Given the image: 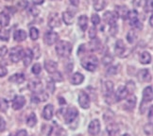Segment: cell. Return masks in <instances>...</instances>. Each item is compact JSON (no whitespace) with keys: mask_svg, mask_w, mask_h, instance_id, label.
I'll list each match as a JSON object with an SVG mask.
<instances>
[{"mask_svg":"<svg viewBox=\"0 0 153 136\" xmlns=\"http://www.w3.org/2000/svg\"><path fill=\"white\" fill-rule=\"evenodd\" d=\"M80 63L82 67L87 71H90V72H94L98 67V60L95 55H88L82 58Z\"/></svg>","mask_w":153,"mask_h":136,"instance_id":"obj_1","label":"cell"},{"mask_svg":"<svg viewBox=\"0 0 153 136\" xmlns=\"http://www.w3.org/2000/svg\"><path fill=\"white\" fill-rule=\"evenodd\" d=\"M56 52L60 57H69L72 53V44L68 41H60L56 45Z\"/></svg>","mask_w":153,"mask_h":136,"instance_id":"obj_2","label":"cell"},{"mask_svg":"<svg viewBox=\"0 0 153 136\" xmlns=\"http://www.w3.org/2000/svg\"><path fill=\"white\" fill-rule=\"evenodd\" d=\"M23 53H24V49L21 46H15L13 48L10 50V59L13 62H18L22 57Z\"/></svg>","mask_w":153,"mask_h":136,"instance_id":"obj_3","label":"cell"},{"mask_svg":"<svg viewBox=\"0 0 153 136\" xmlns=\"http://www.w3.org/2000/svg\"><path fill=\"white\" fill-rule=\"evenodd\" d=\"M59 39V34L55 31H48L45 32V36H44V42L48 45H52L58 42Z\"/></svg>","mask_w":153,"mask_h":136,"instance_id":"obj_4","label":"cell"},{"mask_svg":"<svg viewBox=\"0 0 153 136\" xmlns=\"http://www.w3.org/2000/svg\"><path fill=\"white\" fill-rule=\"evenodd\" d=\"M78 115H79V111L75 107L69 108L65 111V114H64V121H65V123H67V124H70L78 117Z\"/></svg>","mask_w":153,"mask_h":136,"instance_id":"obj_5","label":"cell"},{"mask_svg":"<svg viewBox=\"0 0 153 136\" xmlns=\"http://www.w3.org/2000/svg\"><path fill=\"white\" fill-rule=\"evenodd\" d=\"M103 19L111 27H113L116 26V21L118 19V16L115 13V11H106L103 15Z\"/></svg>","mask_w":153,"mask_h":136,"instance_id":"obj_6","label":"cell"},{"mask_svg":"<svg viewBox=\"0 0 153 136\" xmlns=\"http://www.w3.org/2000/svg\"><path fill=\"white\" fill-rule=\"evenodd\" d=\"M103 89H104V96L106 101L109 103V99L113 97L114 94V83L111 81H106L104 85H103Z\"/></svg>","mask_w":153,"mask_h":136,"instance_id":"obj_7","label":"cell"},{"mask_svg":"<svg viewBox=\"0 0 153 136\" xmlns=\"http://www.w3.org/2000/svg\"><path fill=\"white\" fill-rule=\"evenodd\" d=\"M79 104L82 109H89L90 107V97L84 91H81L79 94Z\"/></svg>","mask_w":153,"mask_h":136,"instance_id":"obj_8","label":"cell"},{"mask_svg":"<svg viewBox=\"0 0 153 136\" xmlns=\"http://www.w3.org/2000/svg\"><path fill=\"white\" fill-rule=\"evenodd\" d=\"M99 132H100V122L98 119L92 120L88 126V132L93 136H96L99 133Z\"/></svg>","mask_w":153,"mask_h":136,"instance_id":"obj_9","label":"cell"},{"mask_svg":"<svg viewBox=\"0 0 153 136\" xmlns=\"http://www.w3.org/2000/svg\"><path fill=\"white\" fill-rule=\"evenodd\" d=\"M128 96V88L126 86H119L118 89H117L116 92H115V96H114L115 100H114V101L119 102V101H121V100L127 98Z\"/></svg>","mask_w":153,"mask_h":136,"instance_id":"obj_10","label":"cell"},{"mask_svg":"<svg viewBox=\"0 0 153 136\" xmlns=\"http://www.w3.org/2000/svg\"><path fill=\"white\" fill-rule=\"evenodd\" d=\"M26 104V98L23 96H16L13 100V103H11V106H13V109L15 111L21 110Z\"/></svg>","mask_w":153,"mask_h":136,"instance_id":"obj_11","label":"cell"},{"mask_svg":"<svg viewBox=\"0 0 153 136\" xmlns=\"http://www.w3.org/2000/svg\"><path fill=\"white\" fill-rule=\"evenodd\" d=\"M28 89L30 90L31 92L37 94L44 91L43 90V84L41 82L40 80H33L28 83Z\"/></svg>","mask_w":153,"mask_h":136,"instance_id":"obj_12","label":"cell"},{"mask_svg":"<svg viewBox=\"0 0 153 136\" xmlns=\"http://www.w3.org/2000/svg\"><path fill=\"white\" fill-rule=\"evenodd\" d=\"M61 18L59 17V14L54 13H51L48 17V26L52 28H55V27H59L61 26Z\"/></svg>","mask_w":153,"mask_h":136,"instance_id":"obj_13","label":"cell"},{"mask_svg":"<svg viewBox=\"0 0 153 136\" xmlns=\"http://www.w3.org/2000/svg\"><path fill=\"white\" fill-rule=\"evenodd\" d=\"M126 51V45L124 44L122 40H117L115 45H114V52L117 56H120L123 57V54L125 53Z\"/></svg>","mask_w":153,"mask_h":136,"instance_id":"obj_14","label":"cell"},{"mask_svg":"<svg viewBox=\"0 0 153 136\" xmlns=\"http://www.w3.org/2000/svg\"><path fill=\"white\" fill-rule=\"evenodd\" d=\"M23 63L26 67H27L29 64L32 62V58H33V53L31 51V49L27 48L26 50H24V53H23Z\"/></svg>","mask_w":153,"mask_h":136,"instance_id":"obj_15","label":"cell"},{"mask_svg":"<svg viewBox=\"0 0 153 136\" xmlns=\"http://www.w3.org/2000/svg\"><path fill=\"white\" fill-rule=\"evenodd\" d=\"M53 114H54V107L52 104H48L45 106L44 111H43V117L45 120H50L52 119Z\"/></svg>","mask_w":153,"mask_h":136,"instance_id":"obj_16","label":"cell"},{"mask_svg":"<svg viewBox=\"0 0 153 136\" xmlns=\"http://www.w3.org/2000/svg\"><path fill=\"white\" fill-rule=\"evenodd\" d=\"M45 69L48 71L49 74H53L57 72L58 69V63L52 60H46L45 62Z\"/></svg>","mask_w":153,"mask_h":136,"instance_id":"obj_17","label":"cell"},{"mask_svg":"<svg viewBox=\"0 0 153 136\" xmlns=\"http://www.w3.org/2000/svg\"><path fill=\"white\" fill-rule=\"evenodd\" d=\"M48 98V94H46L45 92L42 91V92H40V93H37V94H35L32 96L31 97V101L32 102H44V101H46Z\"/></svg>","mask_w":153,"mask_h":136,"instance_id":"obj_18","label":"cell"},{"mask_svg":"<svg viewBox=\"0 0 153 136\" xmlns=\"http://www.w3.org/2000/svg\"><path fill=\"white\" fill-rule=\"evenodd\" d=\"M100 47H101V42H100V40L97 39V37L95 39H92L89 45H88V48L92 52L98 51Z\"/></svg>","mask_w":153,"mask_h":136,"instance_id":"obj_19","label":"cell"},{"mask_svg":"<svg viewBox=\"0 0 153 136\" xmlns=\"http://www.w3.org/2000/svg\"><path fill=\"white\" fill-rule=\"evenodd\" d=\"M138 80L142 82H146V81H149L151 80V77L149 74V71L148 69H142L140 70L138 72Z\"/></svg>","mask_w":153,"mask_h":136,"instance_id":"obj_20","label":"cell"},{"mask_svg":"<svg viewBox=\"0 0 153 136\" xmlns=\"http://www.w3.org/2000/svg\"><path fill=\"white\" fill-rule=\"evenodd\" d=\"M84 80V76L82 75L81 73H75L71 76V78H70V82L73 84V85H79V84H81L82 82Z\"/></svg>","mask_w":153,"mask_h":136,"instance_id":"obj_21","label":"cell"},{"mask_svg":"<svg viewBox=\"0 0 153 136\" xmlns=\"http://www.w3.org/2000/svg\"><path fill=\"white\" fill-rule=\"evenodd\" d=\"M136 102H137V99H136V97L135 96H131L128 97L127 99H126V102L124 104L125 106V109L128 110V111H131L135 108V105H136Z\"/></svg>","mask_w":153,"mask_h":136,"instance_id":"obj_22","label":"cell"},{"mask_svg":"<svg viewBox=\"0 0 153 136\" xmlns=\"http://www.w3.org/2000/svg\"><path fill=\"white\" fill-rule=\"evenodd\" d=\"M128 10L127 9V7L125 6H116L115 7V13L117 14V16L121 17L122 19H127L128 17Z\"/></svg>","mask_w":153,"mask_h":136,"instance_id":"obj_23","label":"cell"},{"mask_svg":"<svg viewBox=\"0 0 153 136\" xmlns=\"http://www.w3.org/2000/svg\"><path fill=\"white\" fill-rule=\"evenodd\" d=\"M153 98V92H152V87L148 86L146 87L143 91V101L145 102H151Z\"/></svg>","mask_w":153,"mask_h":136,"instance_id":"obj_24","label":"cell"},{"mask_svg":"<svg viewBox=\"0 0 153 136\" xmlns=\"http://www.w3.org/2000/svg\"><path fill=\"white\" fill-rule=\"evenodd\" d=\"M26 80V77L24 74H14L11 77H10V79H9V81L10 82H13V83H16V84H20V83H23V82L25 81Z\"/></svg>","mask_w":153,"mask_h":136,"instance_id":"obj_25","label":"cell"},{"mask_svg":"<svg viewBox=\"0 0 153 136\" xmlns=\"http://www.w3.org/2000/svg\"><path fill=\"white\" fill-rule=\"evenodd\" d=\"M10 17L8 13H6V11L0 13V26L2 27H8L10 25Z\"/></svg>","mask_w":153,"mask_h":136,"instance_id":"obj_26","label":"cell"},{"mask_svg":"<svg viewBox=\"0 0 153 136\" xmlns=\"http://www.w3.org/2000/svg\"><path fill=\"white\" fill-rule=\"evenodd\" d=\"M13 38L16 42H23V41H25L27 38V33L25 30H23V29H17L13 34Z\"/></svg>","mask_w":153,"mask_h":136,"instance_id":"obj_27","label":"cell"},{"mask_svg":"<svg viewBox=\"0 0 153 136\" xmlns=\"http://www.w3.org/2000/svg\"><path fill=\"white\" fill-rule=\"evenodd\" d=\"M62 20L64 23L66 24V25H68V26L72 25L73 21H74V13H70L69 10L63 11L62 13Z\"/></svg>","mask_w":153,"mask_h":136,"instance_id":"obj_28","label":"cell"},{"mask_svg":"<svg viewBox=\"0 0 153 136\" xmlns=\"http://www.w3.org/2000/svg\"><path fill=\"white\" fill-rule=\"evenodd\" d=\"M107 132L109 136H116V134L119 132V127L115 123H110L107 126Z\"/></svg>","mask_w":153,"mask_h":136,"instance_id":"obj_29","label":"cell"},{"mask_svg":"<svg viewBox=\"0 0 153 136\" xmlns=\"http://www.w3.org/2000/svg\"><path fill=\"white\" fill-rule=\"evenodd\" d=\"M79 27L82 31H85L88 27V17L86 15H80L79 17Z\"/></svg>","mask_w":153,"mask_h":136,"instance_id":"obj_30","label":"cell"},{"mask_svg":"<svg viewBox=\"0 0 153 136\" xmlns=\"http://www.w3.org/2000/svg\"><path fill=\"white\" fill-rule=\"evenodd\" d=\"M140 62L143 64H149L151 62V55L148 51L143 52L140 56Z\"/></svg>","mask_w":153,"mask_h":136,"instance_id":"obj_31","label":"cell"},{"mask_svg":"<svg viewBox=\"0 0 153 136\" xmlns=\"http://www.w3.org/2000/svg\"><path fill=\"white\" fill-rule=\"evenodd\" d=\"M62 128L59 127L58 125H55L51 127L50 131H49V133H48V136H60L61 133H62Z\"/></svg>","mask_w":153,"mask_h":136,"instance_id":"obj_32","label":"cell"},{"mask_svg":"<svg viewBox=\"0 0 153 136\" xmlns=\"http://www.w3.org/2000/svg\"><path fill=\"white\" fill-rule=\"evenodd\" d=\"M137 39V32L131 29L127 33V41L129 44H133L135 42V40Z\"/></svg>","mask_w":153,"mask_h":136,"instance_id":"obj_33","label":"cell"},{"mask_svg":"<svg viewBox=\"0 0 153 136\" xmlns=\"http://www.w3.org/2000/svg\"><path fill=\"white\" fill-rule=\"evenodd\" d=\"M36 123H37V117L36 115H35V114H29V116L27 118V125L28 127H34L35 125H36Z\"/></svg>","mask_w":153,"mask_h":136,"instance_id":"obj_34","label":"cell"},{"mask_svg":"<svg viewBox=\"0 0 153 136\" xmlns=\"http://www.w3.org/2000/svg\"><path fill=\"white\" fill-rule=\"evenodd\" d=\"M10 30L6 28H0V40L7 42L10 39Z\"/></svg>","mask_w":153,"mask_h":136,"instance_id":"obj_35","label":"cell"},{"mask_svg":"<svg viewBox=\"0 0 153 136\" xmlns=\"http://www.w3.org/2000/svg\"><path fill=\"white\" fill-rule=\"evenodd\" d=\"M9 109V102L5 98H0V111L6 113Z\"/></svg>","mask_w":153,"mask_h":136,"instance_id":"obj_36","label":"cell"},{"mask_svg":"<svg viewBox=\"0 0 153 136\" xmlns=\"http://www.w3.org/2000/svg\"><path fill=\"white\" fill-rule=\"evenodd\" d=\"M29 37L33 41L39 38V30L36 27H30V29H29Z\"/></svg>","mask_w":153,"mask_h":136,"instance_id":"obj_37","label":"cell"},{"mask_svg":"<svg viewBox=\"0 0 153 136\" xmlns=\"http://www.w3.org/2000/svg\"><path fill=\"white\" fill-rule=\"evenodd\" d=\"M114 61V58L113 56H111L110 54H105L102 58V63L104 65H109Z\"/></svg>","mask_w":153,"mask_h":136,"instance_id":"obj_38","label":"cell"},{"mask_svg":"<svg viewBox=\"0 0 153 136\" xmlns=\"http://www.w3.org/2000/svg\"><path fill=\"white\" fill-rule=\"evenodd\" d=\"M106 6V2L104 0H98V1L94 4V7H95V10H102Z\"/></svg>","mask_w":153,"mask_h":136,"instance_id":"obj_39","label":"cell"},{"mask_svg":"<svg viewBox=\"0 0 153 136\" xmlns=\"http://www.w3.org/2000/svg\"><path fill=\"white\" fill-rule=\"evenodd\" d=\"M41 71H42V66H41L40 63H35L31 68V72L34 75H39L41 73Z\"/></svg>","mask_w":153,"mask_h":136,"instance_id":"obj_40","label":"cell"},{"mask_svg":"<svg viewBox=\"0 0 153 136\" xmlns=\"http://www.w3.org/2000/svg\"><path fill=\"white\" fill-rule=\"evenodd\" d=\"M91 21H92L94 26H97V25H99V23H100V17H99V15H97V14L95 13V14L92 15Z\"/></svg>","mask_w":153,"mask_h":136,"instance_id":"obj_41","label":"cell"},{"mask_svg":"<svg viewBox=\"0 0 153 136\" xmlns=\"http://www.w3.org/2000/svg\"><path fill=\"white\" fill-rule=\"evenodd\" d=\"M48 89L51 94H53L55 91V83H54V80L52 79L48 80Z\"/></svg>","mask_w":153,"mask_h":136,"instance_id":"obj_42","label":"cell"},{"mask_svg":"<svg viewBox=\"0 0 153 136\" xmlns=\"http://www.w3.org/2000/svg\"><path fill=\"white\" fill-rule=\"evenodd\" d=\"M146 2V0H133L132 4L134 7L139 8V7H144Z\"/></svg>","mask_w":153,"mask_h":136,"instance_id":"obj_43","label":"cell"},{"mask_svg":"<svg viewBox=\"0 0 153 136\" xmlns=\"http://www.w3.org/2000/svg\"><path fill=\"white\" fill-rule=\"evenodd\" d=\"M97 28H96L95 26L90 27V30H89V32H88V34H89V37L91 38V40L92 39H95L97 37Z\"/></svg>","mask_w":153,"mask_h":136,"instance_id":"obj_44","label":"cell"},{"mask_svg":"<svg viewBox=\"0 0 153 136\" xmlns=\"http://www.w3.org/2000/svg\"><path fill=\"white\" fill-rule=\"evenodd\" d=\"M117 72H118V66H111L110 68H108L107 70V75H111V76H114L115 75Z\"/></svg>","mask_w":153,"mask_h":136,"instance_id":"obj_45","label":"cell"},{"mask_svg":"<svg viewBox=\"0 0 153 136\" xmlns=\"http://www.w3.org/2000/svg\"><path fill=\"white\" fill-rule=\"evenodd\" d=\"M54 81H62V76L60 72H55L53 73V76L51 78Z\"/></svg>","mask_w":153,"mask_h":136,"instance_id":"obj_46","label":"cell"},{"mask_svg":"<svg viewBox=\"0 0 153 136\" xmlns=\"http://www.w3.org/2000/svg\"><path fill=\"white\" fill-rule=\"evenodd\" d=\"M5 129H6V121L2 116H0V132H2Z\"/></svg>","mask_w":153,"mask_h":136,"instance_id":"obj_47","label":"cell"},{"mask_svg":"<svg viewBox=\"0 0 153 136\" xmlns=\"http://www.w3.org/2000/svg\"><path fill=\"white\" fill-rule=\"evenodd\" d=\"M146 11H152V0H149L145 4Z\"/></svg>","mask_w":153,"mask_h":136,"instance_id":"obj_48","label":"cell"},{"mask_svg":"<svg viewBox=\"0 0 153 136\" xmlns=\"http://www.w3.org/2000/svg\"><path fill=\"white\" fill-rule=\"evenodd\" d=\"M8 74V70L5 66H0V78H3Z\"/></svg>","mask_w":153,"mask_h":136,"instance_id":"obj_49","label":"cell"},{"mask_svg":"<svg viewBox=\"0 0 153 136\" xmlns=\"http://www.w3.org/2000/svg\"><path fill=\"white\" fill-rule=\"evenodd\" d=\"M8 53V48L5 45L0 47V57H4Z\"/></svg>","mask_w":153,"mask_h":136,"instance_id":"obj_50","label":"cell"},{"mask_svg":"<svg viewBox=\"0 0 153 136\" xmlns=\"http://www.w3.org/2000/svg\"><path fill=\"white\" fill-rule=\"evenodd\" d=\"M18 6L22 9H26L28 6V2L26 1V0H20V2L18 3Z\"/></svg>","mask_w":153,"mask_h":136,"instance_id":"obj_51","label":"cell"},{"mask_svg":"<svg viewBox=\"0 0 153 136\" xmlns=\"http://www.w3.org/2000/svg\"><path fill=\"white\" fill-rule=\"evenodd\" d=\"M29 11H30V13L33 16H37L39 14V10H37L36 8H34V7H32L30 10H29Z\"/></svg>","mask_w":153,"mask_h":136,"instance_id":"obj_52","label":"cell"},{"mask_svg":"<svg viewBox=\"0 0 153 136\" xmlns=\"http://www.w3.org/2000/svg\"><path fill=\"white\" fill-rule=\"evenodd\" d=\"M15 136H27V133L26 131H24V129H21V131L17 132Z\"/></svg>","mask_w":153,"mask_h":136,"instance_id":"obj_53","label":"cell"},{"mask_svg":"<svg viewBox=\"0 0 153 136\" xmlns=\"http://www.w3.org/2000/svg\"><path fill=\"white\" fill-rule=\"evenodd\" d=\"M85 50V45H80V46L79 47V50H78V55H80L82 53L84 52Z\"/></svg>","mask_w":153,"mask_h":136,"instance_id":"obj_54","label":"cell"},{"mask_svg":"<svg viewBox=\"0 0 153 136\" xmlns=\"http://www.w3.org/2000/svg\"><path fill=\"white\" fill-rule=\"evenodd\" d=\"M69 1L73 6H78L79 4V0H69Z\"/></svg>","mask_w":153,"mask_h":136,"instance_id":"obj_55","label":"cell"},{"mask_svg":"<svg viewBox=\"0 0 153 136\" xmlns=\"http://www.w3.org/2000/svg\"><path fill=\"white\" fill-rule=\"evenodd\" d=\"M33 2L36 5H42L45 2V0H33Z\"/></svg>","mask_w":153,"mask_h":136,"instance_id":"obj_56","label":"cell"},{"mask_svg":"<svg viewBox=\"0 0 153 136\" xmlns=\"http://www.w3.org/2000/svg\"><path fill=\"white\" fill-rule=\"evenodd\" d=\"M149 121H150V123H152V107L149 108Z\"/></svg>","mask_w":153,"mask_h":136,"instance_id":"obj_57","label":"cell"},{"mask_svg":"<svg viewBox=\"0 0 153 136\" xmlns=\"http://www.w3.org/2000/svg\"><path fill=\"white\" fill-rule=\"evenodd\" d=\"M149 25L152 27V16H150V17H149Z\"/></svg>","mask_w":153,"mask_h":136,"instance_id":"obj_58","label":"cell"},{"mask_svg":"<svg viewBox=\"0 0 153 136\" xmlns=\"http://www.w3.org/2000/svg\"><path fill=\"white\" fill-rule=\"evenodd\" d=\"M97 1H98V0H91V2H92L93 4H96Z\"/></svg>","mask_w":153,"mask_h":136,"instance_id":"obj_59","label":"cell"},{"mask_svg":"<svg viewBox=\"0 0 153 136\" xmlns=\"http://www.w3.org/2000/svg\"><path fill=\"white\" fill-rule=\"evenodd\" d=\"M122 136H131V135H129V134H123Z\"/></svg>","mask_w":153,"mask_h":136,"instance_id":"obj_60","label":"cell"},{"mask_svg":"<svg viewBox=\"0 0 153 136\" xmlns=\"http://www.w3.org/2000/svg\"><path fill=\"white\" fill-rule=\"evenodd\" d=\"M10 136H14V135H13V134H10Z\"/></svg>","mask_w":153,"mask_h":136,"instance_id":"obj_61","label":"cell"}]
</instances>
